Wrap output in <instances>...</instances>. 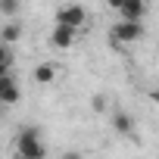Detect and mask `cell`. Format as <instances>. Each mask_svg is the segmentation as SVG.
<instances>
[{
	"label": "cell",
	"instance_id": "1",
	"mask_svg": "<svg viewBox=\"0 0 159 159\" xmlns=\"http://www.w3.org/2000/svg\"><path fill=\"white\" fill-rule=\"evenodd\" d=\"M13 150H16V156H22V159H41V156H47V147H44V140H41V128H34V125L19 128Z\"/></svg>",
	"mask_w": 159,
	"mask_h": 159
},
{
	"label": "cell",
	"instance_id": "2",
	"mask_svg": "<svg viewBox=\"0 0 159 159\" xmlns=\"http://www.w3.org/2000/svg\"><path fill=\"white\" fill-rule=\"evenodd\" d=\"M109 34H112V44H137L143 38V19H122L119 16V22L109 28Z\"/></svg>",
	"mask_w": 159,
	"mask_h": 159
},
{
	"label": "cell",
	"instance_id": "3",
	"mask_svg": "<svg viewBox=\"0 0 159 159\" xmlns=\"http://www.w3.org/2000/svg\"><path fill=\"white\" fill-rule=\"evenodd\" d=\"M56 22H62V25H75V28H81V25L88 22V10H84L81 3H62V7L56 10Z\"/></svg>",
	"mask_w": 159,
	"mask_h": 159
},
{
	"label": "cell",
	"instance_id": "4",
	"mask_svg": "<svg viewBox=\"0 0 159 159\" xmlns=\"http://www.w3.org/2000/svg\"><path fill=\"white\" fill-rule=\"evenodd\" d=\"M19 100H22V88L16 81V75L13 72L0 75V103H3V106H16Z\"/></svg>",
	"mask_w": 159,
	"mask_h": 159
},
{
	"label": "cell",
	"instance_id": "5",
	"mask_svg": "<svg viewBox=\"0 0 159 159\" xmlns=\"http://www.w3.org/2000/svg\"><path fill=\"white\" fill-rule=\"evenodd\" d=\"M75 41H78V28H75V25H62V22L53 25V31H50V44H53L56 50H69Z\"/></svg>",
	"mask_w": 159,
	"mask_h": 159
},
{
	"label": "cell",
	"instance_id": "6",
	"mask_svg": "<svg viewBox=\"0 0 159 159\" xmlns=\"http://www.w3.org/2000/svg\"><path fill=\"white\" fill-rule=\"evenodd\" d=\"M119 16L122 19H143L147 16V0H122Z\"/></svg>",
	"mask_w": 159,
	"mask_h": 159
},
{
	"label": "cell",
	"instance_id": "7",
	"mask_svg": "<svg viewBox=\"0 0 159 159\" xmlns=\"http://www.w3.org/2000/svg\"><path fill=\"white\" fill-rule=\"evenodd\" d=\"M112 128H116V134L131 137V134H134V119H131L125 109H116V112H112Z\"/></svg>",
	"mask_w": 159,
	"mask_h": 159
},
{
	"label": "cell",
	"instance_id": "8",
	"mask_svg": "<svg viewBox=\"0 0 159 159\" xmlns=\"http://www.w3.org/2000/svg\"><path fill=\"white\" fill-rule=\"evenodd\" d=\"M13 62H16V53H13V44L0 41V75L13 72Z\"/></svg>",
	"mask_w": 159,
	"mask_h": 159
},
{
	"label": "cell",
	"instance_id": "9",
	"mask_svg": "<svg viewBox=\"0 0 159 159\" xmlns=\"http://www.w3.org/2000/svg\"><path fill=\"white\" fill-rule=\"evenodd\" d=\"M19 38H22V25H19V22H13V19H10L3 28H0V41H7V44H16Z\"/></svg>",
	"mask_w": 159,
	"mask_h": 159
},
{
	"label": "cell",
	"instance_id": "10",
	"mask_svg": "<svg viewBox=\"0 0 159 159\" xmlns=\"http://www.w3.org/2000/svg\"><path fill=\"white\" fill-rule=\"evenodd\" d=\"M53 78H56V69H53L50 62H41V66L34 69V81H38V84H53Z\"/></svg>",
	"mask_w": 159,
	"mask_h": 159
},
{
	"label": "cell",
	"instance_id": "11",
	"mask_svg": "<svg viewBox=\"0 0 159 159\" xmlns=\"http://www.w3.org/2000/svg\"><path fill=\"white\" fill-rule=\"evenodd\" d=\"M19 7H22V0H0V13H3L7 19H13L19 13Z\"/></svg>",
	"mask_w": 159,
	"mask_h": 159
},
{
	"label": "cell",
	"instance_id": "12",
	"mask_svg": "<svg viewBox=\"0 0 159 159\" xmlns=\"http://www.w3.org/2000/svg\"><path fill=\"white\" fill-rule=\"evenodd\" d=\"M106 7H109V10H116V13H119V7H122V0H106Z\"/></svg>",
	"mask_w": 159,
	"mask_h": 159
},
{
	"label": "cell",
	"instance_id": "13",
	"mask_svg": "<svg viewBox=\"0 0 159 159\" xmlns=\"http://www.w3.org/2000/svg\"><path fill=\"white\" fill-rule=\"evenodd\" d=\"M150 100H153V103L159 106V91H153V94H150Z\"/></svg>",
	"mask_w": 159,
	"mask_h": 159
},
{
	"label": "cell",
	"instance_id": "14",
	"mask_svg": "<svg viewBox=\"0 0 159 159\" xmlns=\"http://www.w3.org/2000/svg\"><path fill=\"white\" fill-rule=\"evenodd\" d=\"M0 116H3V103H0Z\"/></svg>",
	"mask_w": 159,
	"mask_h": 159
}]
</instances>
